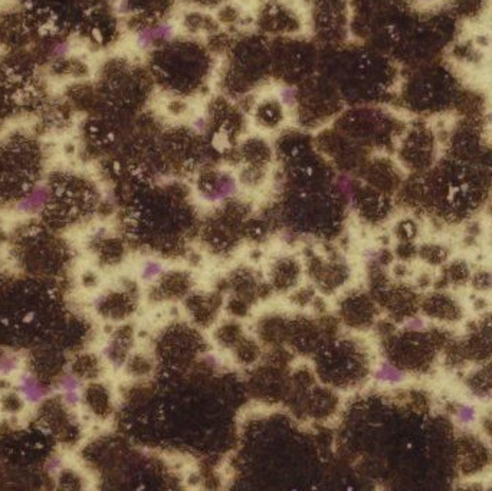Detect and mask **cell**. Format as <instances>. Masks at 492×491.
I'll return each mask as SVG.
<instances>
[{"label": "cell", "instance_id": "52a82bcc", "mask_svg": "<svg viewBox=\"0 0 492 491\" xmlns=\"http://www.w3.org/2000/svg\"><path fill=\"white\" fill-rule=\"evenodd\" d=\"M164 272V264L157 259H147L140 268V278L145 282L157 280Z\"/></svg>", "mask_w": 492, "mask_h": 491}, {"label": "cell", "instance_id": "5b68a950", "mask_svg": "<svg viewBox=\"0 0 492 491\" xmlns=\"http://www.w3.org/2000/svg\"><path fill=\"white\" fill-rule=\"evenodd\" d=\"M236 193V183L232 178H222L218 180L210 192H207L206 199L210 202H221L223 199Z\"/></svg>", "mask_w": 492, "mask_h": 491}, {"label": "cell", "instance_id": "6da1fadb", "mask_svg": "<svg viewBox=\"0 0 492 491\" xmlns=\"http://www.w3.org/2000/svg\"><path fill=\"white\" fill-rule=\"evenodd\" d=\"M17 390H19L20 396L29 403L41 402L46 396V392H48L42 383L38 381L34 374H29V373H23L22 376H19Z\"/></svg>", "mask_w": 492, "mask_h": 491}, {"label": "cell", "instance_id": "277c9868", "mask_svg": "<svg viewBox=\"0 0 492 491\" xmlns=\"http://www.w3.org/2000/svg\"><path fill=\"white\" fill-rule=\"evenodd\" d=\"M59 389L64 395V400L69 407H77L81 402V381L74 374H65L59 381Z\"/></svg>", "mask_w": 492, "mask_h": 491}, {"label": "cell", "instance_id": "ba28073f", "mask_svg": "<svg viewBox=\"0 0 492 491\" xmlns=\"http://www.w3.org/2000/svg\"><path fill=\"white\" fill-rule=\"evenodd\" d=\"M19 367V359L13 355H6L0 357V376H9L15 373Z\"/></svg>", "mask_w": 492, "mask_h": 491}, {"label": "cell", "instance_id": "7c38bea8", "mask_svg": "<svg viewBox=\"0 0 492 491\" xmlns=\"http://www.w3.org/2000/svg\"><path fill=\"white\" fill-rule=\"evenodd\" d=\"M489 119H491V121H492V114H491V117H489Z\"/></svg>", "mask_w": 492, "mask_h": 491}, {"label": "cell", "instance_id": "9c48e42d", "mask_svg": "<svg viewBox=\"0 0 492 491\" xmlns=\"http://www.w3.org/2000/svg\"><path fill=\"white\" fill-rule=\"evenodd\" d=\"M458 415H459V419H460L462 422L469 423L475 419V411H474L471 407H462L460 409H459Z\"/></svg>", "mask_w": 492, "mask_h": 491}, {"label": "cell", "instance_id": "3957f363", "mask_svg": "<svg viewBox=\"0 0 492 491\" xmlns=\"http://www.w3.org/2000/svg\"><path fill=\"white\" fill-rule=\"evenodd\" d=\"M173 36V27L170 25H159L156 27L144 29L137 36V45L143 49H148L153 46L156 41H167Z\"/></svg>", "mask_w": 492, "mask_h": 491}, {"label": "cell", "instance_id": "30bf717a", "mask_svg": "<svg viewBox=\"0 0 492 491\" xmlns=\"http://www.w3.org/2000/svg\"><path fill=\"white\" fill-rule=\"evenodd\" d=\"M69 51V45L67 42H59L56 43L53 48H52V56L53 58H64Z\"/></svg>", "mask_w": 492, "mask_h": 491}, {"label": "cell", "instance_id": "7a4b0ae2", "mask_svg": "<svg viewBox=\"0 0 492 491\" xmlns=\"http://www.w3.org/2000/svg\"><path fill=\"white\" fill-rule=\"evenodd\" d=\"M49 199H51V190L46 186H38L17 204V209L22 213L32 215L41 211L49 202Z\"/></svg>", "mask_w": 492, "mask_h": 491}, {"label": "cell", "instance_id": "8fae6325", "mask_svg": "<svg viewBox=\"0 0 492 491\" xmlns=\"http://www.w3.org/2000/svg\"><path fill=\"white\" fill-rule=\"evenodd\" d=\"M280 97H281V100H282V102L289 104V102L294 101L295 94H294V90H292V88H284V90L281 91Z\"/></svg>", "mask_w": 492, "mask_h": 491}, {"label": "cell", "instance_id": "8992f818", "mask_svg": "<svg viewBox=\"0 0 492 491\" xmlns=\"http://www.w3.org/2000/svg\"><path fill=\"white\" fill-rule=\"evenodd\" d=\"M374 378L382 383H399L405 379V374L396 366L382 362L374 370Z\"/></svg>", "mask_w": 492, "mask_h": 491}, {"label": "cell", "instance_id": "4fadbf2b", "mask_svg": "<svg viewBox=\"0 0 492 491\" xmlns=\"http://www.w3.org/2000/svg\"><path fill=\"white\" fill-rule=\"evenodd\" d=\"M424 2H427V0H424Z\"/></svg>", "mask_w": 492, "mask_h": 491}]
</instances>
